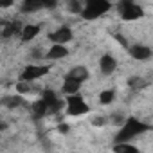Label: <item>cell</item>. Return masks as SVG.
Listing matches in <instances>:
<instances>
[{
  "label": "cell",
  "mask_w": 153,
  "mask_h": 153,
  "mask_svg": "<svg viewBox=\"0 0 153 153\" xmlns=\"http://www.w3.org/2000/svg\"><path fill=\"white\" fill-rule=\"evenodd\" d=\"M112 153H140V148L133 142H119L112 146Z\"/></svg>",
  "instance_id": "cell-15"
},
{
  "label": "cell",
  "mask_w": 153,
  "mask_h": 153,
  "mask_svg": "<svg viewBox=\"0 0 153 153\" xmlns=\"http://www.w3.org/2000/svg\"><path fill=\"white\" fill-rule=\"evenodd\" d=\"M112 9H114V4L108 2V0H87V2H83V11L79 16L87 22H94L108 15Z\"/></svg>",
  "instance_id": "cell-2"
},
{
  "label": "cell",
  "mask_w": 153,
  "mask_h": 153,
  "mask_svg": "<svg viewBox=\"0 0 153 153\" xmlns=\"http://www.w3.org/2000/svg\"><path fill=\"white\" fill-rule=\"evenodd\" d=\"M15 90H16V96H22V97H25V96H29V94L34 92L33 83H25V81H16Z\"/></svg>",
  "instance_id": "cell-19"
},
{
  "label": "cell",
  "mask_w": 153,
  "mask_h": 153,
  "mask_svg": "<svg viewBox=\"0 0 153 153\" xmlns=\"http://www.w3.org/2000/svg\"><path fill=\"white\" fill-rule=\"evenodd\" d=\"M42 9H45L43 0H25V2L22 4V11L24 13H38Z\"/></svg>",
  "instance_id": "cell-17"
},
{
  "label": "cell",
  "mask_w": 153,
  "mask_h": 153,
  "mask_svg": "<svg viewBox=\"0 0 153 153\" xmlns=\"http://www.w3.org/2000/svg\"><path fill=\"white\" fill-rule=\"evenodd\" d=\"M92 126H96V128H101V126H105L106 123H108V119L105 117V115H96V117H92Z\"/></svg>",
  "instance_id": "cell-22"
},
{
  "label": "cell",
  "mask_w": 153,
  "mask_h": 153,
  "mask_svg": "<svg viewBox=\"0 0 153 153\" xmlns=\"http://www.w3.org/2000/svg\"><path fill=\"white\" fill-rule=\"evenodd\" d=\"M40 33H42V25H40V24H24L18 36H20V40H22L24 43H29V42H33L34 38H38Z\"/></svg>",
  "instance_id": "cell-11"
},
{
  "label": "cell",
  "mask_w": 153,
  "mask_h": 153,
  "mask_svg": "<svg viewBox=\"0 0 153 153\" xmlns=\"http://www.w3.org/2000/svg\"><path fill=\"white\" fill-rule=\"evenodd\" d=\"M51 65L49 63H29L22 68L20 76H18V81H25V83H34L51 72Z\"/></svg>",
  "instance_id": "cell-4"
},
{
  "label": "cell",
  "mask_w": 153,
  "mask_h": 153,
  "mask_svg": "<svg viewBox=\"0 0 153 153\" xmlns=\"http://www.w3.org/2000/svg\"><path fill=\"white\" fill-rule=\"evenodd\" d=\"M128 54H130V58H133L137 61H148V59H151L153 51L146 43H131L128 47Z\"/></svg>",
  "instance_id": "cell-7"
},
{
  "label": "cell",
  "mask_w": 153,
  "mask_h": 153,
  "mask_svg": "<svg viewBox=\"0 0 153 153\" xmlns=\"http://www.w3.org/2000/svg\"><path fill=\"white\" fill-rule=\"evenodd\" d=\"M4 105L9 108V110H15V108H20V106H24L25 105V97H22V96H9V97H6L4 99Z\"/></svg>",
  "instance_id": "cell-18"
},
{
  "label": "cell",
  "mask_w": 153,
  "mask_h": 153,
  "mask_svg": "<svg viewBox=\"0 0 153 153\" xmlns=\"http://www.w3.org/2000/svg\"><path fill=\"white\" fill-rule=\"evenodd\" d=\"M63 110L65 115L68 117H85L90 114V105L81 94H74V96H67V99L63 101Z\"/></svg>",
  "instance_id": "cell-3"
},
{
  "label": "cell",
  "mask_w": 153,
  "mask_h": 153,
  "mask_svg": "<svg viewBox=\"0 0 153 153\" xmlns=\"http://www.w3.org/2000/svg\"><path fill=\"white\" fill-rule=\"evenodd\" d=\"M22 25L24 24H20L18 20H11V22L4 24V27H2V38H13L15 34H20Z\"/></svg>",
  "instance_id": "cell-13"
},
{
  "label": "cell",
  "mask_w": 153,
  "mask_h": 153,
  "mask_svg": "<svg viewBox=\"0 0 153 153\" xmlns=\"http://www.w3.org/2000/svg\"><path fill=\"white\" fill-rule=\"evenodd\" d=\"M117 15L121 16V20L124 22H137L144 16V9L140 4L131 2V0H121L119 4H115Z\"/></svg>",
  "instance_id": "cell-5"
},
{
  "label": "cell",
  "mask_w": 153,
  "mask_h": 153,
  "mask_svg": "<svg viewBox=\"0 0 153 153\" xmlns=\"http://www.w3.org/2000/svg\"><path fill=\"white\" fill-rule=\"evenodd\" d=\"M79 90H81V85H79V83H76V81H72V79H68V78L63 79V83H61V92H63L65 96L79 94Z\"/></svg>",
  "instance_id": "cell-16"
},
{
  "label": "cell",
  "mask_w": 153,
  "mask_h": 153,
  "mask_svg": "<svg viewBox=\"0 0 153 153\" xmlns=\"http://www.w3.org/2000/svg\"><path fill=\"white\" fill-rule=\"evenodd\" d=\"M65 78H68V79H72V81H76V83H79V85H83V83L90 78V70H88V67H85V65H76V67H72V68L67 72Z\"/></svg>",
  "instance_id": "cell-10"
},
{
  "label": "cell",
  "mask_w": 153,
  "mask_h": 153,
  "mask_svg": "<svg viewBox=\"0 0 153 153\" xmlns=\"http://www.w3.org/2000/svg\"><path fill=\"white\" fill-rule=\"evenodd\" d=\"M58 131L63 133V135L68 133V131H70V124H68V123H61V124H58Z\"/></svg>",
  "instance_id": "cell-23"
},
{
  "label": "cell",
  "mask_w": 153,
  "mask_h": 153,
  "mask_svg": "<svg viewBox=\"0 0 153 153\" xmlns=\"http://www.w3.org/2000/svg\"><path fill=\"white\" fill-rule=\"evenodd\" d=\"M117 67H119V61L112 52H105L99 58V70H101L103 76H112L117 70Z\"/></svg>",
  "instance_id": "cell-8"
},
{
  "label": "cell",
  "mask_w": 153,
  "mask_h": 153,
  "mask_svg": "<svg viewBox=\"0 0 153 153\" xmlns=\"http://www.w3.org/2000/svg\"><path fill=\"white\" fill-rule=\"evenodd\" d=\"M146 85L148 83H146V79L142 78V76H131V78L128 79V87L131 90H142Z\"/></svg>",
  "instance_id": "cell-20"
},
{
  "label": "cell",
  "mask_w": 153,
  "mask_h": 153,
  "mask_svg": "<svg viewBox=\"0 0 153 153\" xmlns=\"http://www.w3.org/2000/svg\"><path fill=\"white\" fill-rule=\"evenodd\" d=\"M13 6H15L13 0H0V9H9Z\"/></svg>",
  "instance_id": "cell-24"
},
{
  "label": "cell",
  "mask_w": 153,
  "mask_h": 153,
  "mask_svg": "<svg viewBox=\"0 0 153 153\" xmlns=\"http://www.w3.org/2000/svg\"><path fill=\"white\" fill-rule=\"evenodd\" d=\"M149 130V124H146L144 121H140L139 117L135 115H130V117H124L123 124L119 126V131L115 133V139H114V144H119V142H131L133 139L140 137L144 131Z\"/></svg>",
  "instance_id": "cell-1"
},
{
  "label": "cell",
  "mask_w": 153,
  "mask_h": 153,
  "mask_svg": "<svg viewBox=\"0 0 153 153\" xmlns=\"http://www.w3.org/2000/svg\"><path fill=\"white\" fill-rule=\"evenodd\" d=\"M68 56V47L67 45H49L43 52V59L47 61H59Z\"/></svg>",
  "instance_id": "cell-9"
},
{
  "label": "cell",
  "mask_w": 153,
  "mask_h": 153,
  "mask_svg": "<svg viewBox=\"0 0 153 153\" xmlns=\"http://www.w3.org/2000/svg\"><path fill=\"white\" fill-rule=\"evenodd\" d=\"M115 97H117L115 88H103V90L97 94V101H99V105H103V106H110V105L115 101Z\"/></svg>",
  "instance_id": "cell-14"
},
{
  "label": "cell",
  "mask_w": 153,
  "mask_h": 153,
  "mask_svg": "<svg viewBox=\"0 0 153 153\" xmlns=\"http://www.w3.org/2000/svg\"><path fill=\"white\" fill-rule=\"evenodd\" d=\"M65 7H67V11H68L70 15H81V11H83V2H81V0H68V2L65 4Z\"/></svg>",
  "instance_id": "cell-21"
},
{
  "label": "cell",
  "mask_w": 153,
  "mask_h": 153,
  "mask_svg": "<svg viewBox=\"0 0 153 153\" xmlns=\"http://www.w3.org/2000/svg\"><path fill=\"white\" fill-rule=\"evenodd\" d=\"M49 114H51V112H49L47 103H45V101H42L40 97H38L36 101H33V103H31V115H34V117L42 119V117H45V115H49Z\"/></svg>",
  "instance_id": "cell-12"
},
{
  "label": "cell",
  "mask_w": 153,
  "mask_h": 153,
  "mask_svg": "<svg viewBox=\"0 0 153 153\" xmlns=\"http://www.w3.org/2000/svg\"><path fill=\"white\" fill-rule=\"evenodd\" d=\"M47 40L51 42V45H68L74 40V31L68 25H59L47 34Z\"/></svg>",
  "instance_id": "cell-6"
}]
</instances>
